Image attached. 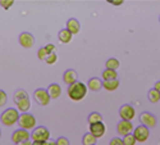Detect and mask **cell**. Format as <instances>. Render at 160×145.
<instances>
[{
  "instance_id": "cell-23",
  "label": "cell",
  "mask_w": 160,
  "mask_h": 145,
  "mask_svg": "<svg viewBox=\"0 0 160 145\" xmlns=\"http://www.w3.org/2000/svg\"><path fill=\"white\" fill-rule=\"evenodd\" d=\"M96 137L92 135V134H90V132H87V134H85L83 135V137H82V144L83 145H96Z\"/></svg>"
},
{
  "instance_id": "cell-11",
  "label": "cell",
  "mask_w": 160,
  "mask_h": 145,
  "mask_svg": "<svg viewBox=\"0 0 160 145\" xmlns=\"http://www.w3.org/2000/svg\"><path fill=\"white\" fill-rule=\"evenodd\" d=\"M30 139H31V134L28 132L27 130H23V128H18L12 135V140H13V142H14V144L21 142V141H26V140H30Z\"/></svg>"
},
{
  "instance_id": "cell-31",
  "label": "cell",
  "mask_w": 160,
  "mask_h": 145,
  "mask_svg": "<svg viewBox=\"0 0 160 145\" xmlns=\"http://www.w3.org/2000/svg\"><path fill=\"white\" fill-rule=\"evenodd\" d=\"M57 145H71V142L65 136H60L57 139Z\"/></svg>"
},
{
  "instance_id": "cell-39",
  "label": "cell",
  "mask_w": 160,
  "mask_h": 145,
  "mask_svg": "<svg viewBox=\"0 0 160 145\" xmlns=\"http://www.w3.org/2000/svg\"><path fill=\"white\" fill-rule=\"evenodd\" d=\"M0 137H2V130H0Z\"/></svg>"
},
{
  "instance_id": "cell-8",
  "label": "cell",
  "mask_w": 160,
  "mask_h": 145,
  "mask_svg": "<svg viewBox=\"0 0 160 145\" xmlns=\"http://www.w3.org/2000/svg\"><path fill=\"white\" fill-rule=\"evenodd\" d=\"M140 122L146 127L152 128L156 126V117L150 112H142L140 114Z\"/></svg>"
},
{
  "instance_id": "cell-38",
  "label": "cell",
  "mask_w": 160,
  "mask_h": 145,
  "mask_svg": "<svg viewBox=\"0 0 160 145\" xmlns=\"http://www.w3.org/2000/svg\"><path fill=\"white\" fill-rule=\"evenodd\" d=\"M32 145H44V142H40V141H32Z\"/></svg>"
},
{
  "instance_id": "cell-26",
  "label": "cell",
  "mask_w": 160,
  "mask_h": 145,
  "mask_svg": "<svg viewBox=\"0 0 160 145\" xmlns=\"http://www.w3.org/2000/svg\"><path fill=\"white\" fill-rule=\"evenodd\" d=\"M26 96H28L27 91H24L23 89L17 90L16 93H14V103H16V101H18V100H21V99H23V98H26Z\"/></svg>"
},
{
  "instance_id": "cell-25",
  "label": "cell",
  "mask_w": 160,
  "mask_h": 145,
  "mask_svg": "<svg viewBox=\"0 0 160 145\" xmlns=\"http://www.w3.org/2000/svg\"><path fill=\"white\" fill-rule=\"evenodd\" d=\"M122 140H123L124 145H136V142H137V140H136L135 136H133V134H128V135L123 136Z\"/></svg>"
},
{
  "instance_id": "cell-21",
  "label": "cell",
  "mask_w": 160,
  "mask_h": 145,
  "mask_svg": "<svg viewBox=\"0 0 160 145\" xmlns=\"http://www.w3.org/2000/svg\"><path fill=\"white\" fill-rule=\"evenodd\" d=\"M105 67L108 68V70L117 71L119 67H121V62H119L117 58H109L108 60L105 62Z\"/></svg>"
},
{
  "instance_id": "cell-15",
  "label": "cell",
  "mask_w": 160,
  "mask_h": 145,
  "mask_svg": "<svg viewBox=\"0 0 160 145\" xmlns=\"http://www.w3.org/2000/svg\"><path fill=\"white\" fill-rule=\"evenodd\" d=\"M63 81L65 85H72L74 82H77V72L74 70H67L63 75Z\"/></svg>"
},
{
  "instance_id": "cell-10",
  "label": "cell",
  "mask_w": 160,
  "mask_h": 145,
  "mask_svg": "<svg viewBox=\"0 0 160 145\" xmlns=\"http://www.w3.org/2000/svg\"><path fill=\"white\" fill-rule=\"evenodd\" d=\"M18 41L23 48L31 49L33 46V44H35V39H33L32 34H30V32H22L19 35V37H18Z\"/></svg>"
},
{
  "instance_id": "cell-16",
  "label": "cell",
  "mask_w": 160,
  "mask_h": 145,
  "mask_svg": "<svg viewBox=\"0 0 160 145\" xmlns=\"http://www.w3.org/2000/svg\"><path fill=\"white\" fill-rule=\"evenodd\" d=\"M48 93H49L51 99H58L62 95V87L58 84H51L48 87Z\"/></svg>"
},
{
  "instance_id": "cell-27",
  "label": "cell",
  "mask_w": 160,
  "mask_h": 145,
  "mask_svg": "<svg viewBox=\"0 0 160 145\" xmlns=\"http://www.w3.org/2000/svg\"><path fill=\"white\" fill-rule=\"evenodd\" d=\"M48 55H49V53L46 51L45 46H44V48H40V49H38V51H37V57H38V59H40V60H46Z\"/></svg>"
},
{
  "instance_id": "cell-24",
  "label": "cell",
  "mask_w": 160,
  "mask_h": 145,
  "mask_svg": "<svg viewBox=\"0 0 160 145\" xmlns=\"http://www.w3.org/2000/svg\"><path fill=\"white\" fill-rule=\"evenodd\" d=\"M148 98L151 103H158L160 100V93L155 89H150L149 93H148Z\"/></svg>"
},
{
  "instance_id": "cell-22",
  "label": "cell",
  "mask_w": 160,
  "mask_h": 145,
  "mask_svg": "<svg viewBox=\"0 0 160 145\" xmlns=\"http://www.w3.org/2000/svg\"><path fill=\"white\" fill-rule=\"evenodd\" d=\"M87 121H88V123H90V125L102 122V116H101L99 112H92V113H90V114H88Z\"/></svg>"
},
{
  "instance_id": "cell-17",
  "label": "cell",
  "mask_w": 160,
  "mask_h": 145,
  "mask_svg": "<svg viewBox=\"0 0 160 145\" xmlns=\"http://www.w3.org/2000/svg\"><path fill=\"white\" fill-rule=\"evenodd\" d=\"M87 89H90L91 91H99V90L102 89V81L100 80L99 77H92V78L88 80Z\"/></svg>"
},
{
  "instance_id": "cell-9",
  "label": "cell",
  "mask_w": 160,
  "mask_h": 145,
  "mask_svg": "<svg viewBox=\"0 0 160 145\" xmlns=\"http://www.w3.org/2000/svg\"><path fill=\"white\" fill-rule=\"evenodd\" d=\"M133 130H135V127H133L132 121H123L122 120L117 125V131H118V134L121 136H126L128 134H132Z\"/></svg>"
},
{
  "instance_id": "cell-30",
  "label": "cell",
  "mask_w": 160,
  "mask_h": 145,
  "mask_svg": "<svg viewBox=\"0 0 160 145\" xmlns=\"http://www.w3.org/2000/svg\"><path fill=\"white\" fill-rule=\"evenodd\" d=\"M57 60H58V55L55 54V53H51V54L48 55V58H46L45 62H46L48 64H55Z\"/></svg>"
},
{
  "instance_id": "cell-34",
  "label": "cell",
  "mask_w": 160,
  "mask_h": 145,
  "mask_svg": "<svg viewBox=\"0 0 160 145\" xmlns=\"http://www.w3.org/2000/svg\"><path fill=\"white\" fill-rule=\"evenodd\" d=\"M45 49H46V51L49 53V54H51V53H54V50H55V45L54 44H48L45 46Z\"/></svg>"
},
{
  "instance_id": "cell-14",
  "label": "cell",
  "mask_w": 160,
  "mask_h": 145,
  "mask_svg": "<svg viewBox=\"0 0 160 145\" xmlns=\"http://www.w3.org/2000/svg\"><path fill=\"white\" fill-rule=\"evenodd\" d=\"M16 104H17V109L19 112L28 113V111L31 108V99H30V96H26V98L18 100V101H16Z\"/></svg>"
},
{
  "instance_id": "cell-36",
  "label": "cell",
  "mask_w": 160,
  "mask_h": 145,
  "mask_svg": "<svg viewBox=\"0 0 160 145\" xmlns=\"http://www.w3.org/2000/svg\"><path fill=\"white\" fill-rule=\"evenodd\" d=\"M44 145H57V141H54V140H48V141L44 142Z\"/></svg>"
},
{
  "instance_id": "cell-18",
  "label": "cell",
  "mask_w": 160,
  "mask_h": 145,
  "mask_svg": "<svg viewBox=\"0 0 160 145\" xmlns=\"http://www.w3.org/2000/svg\"><path fill=\"white\" fill-rule=\"evenodd\" d=\"M58 37H59V41H60L62 44H69V43L72 41L73 35H72L68 30H67V28H63V30L59 31Z\"/></svg>"
},
{
  "instance_id": "cell-35",
  "label": "cell",
  "mask_w": 160,
  "mask_h": 145,
  "mask_svg": "<svg viewBox=\"0 0 160 145\" xmlns=\"http://www.w3.org/2000/svg\"><path fill=\"white\" fill-rule=\"evenodd\" d=\"M14 145H32V141L31 140H26V141H21V142H17Z\"/></svg>"
},
{
  "instance_id": "cell-40",
  "label": "cell",
  "mask_w": 160,
  "mask_h": 145,
  "mask_svg": "<svg viewBox=\"0 0 160 145\" xmlns=\"http://www.w3.org/2000/svg\"><path fill=\"white\" fill-rule=\"evenodd\" d=\"M159 22H160V16H159Z\"/></svg>"
},
{
  "instance_id": "cell-33",
  "label": "cell",
  "mask_w": 160,
  "mask_h": 145,
  "mask_svg": "<svg viewBox=\"0 0 160 145\" xmlns=\"http://www.w3.org/2000/svg\"><path fill=\"white\" fill-rule=\"evenodd\" d=\"M108 3H109V4H112V5L119 7V5H122L124 2H123V0H108Z\"/></svg>"
},
{
  "instance_id": "cell-3",
  "label": "cell",
  "mask_w": 160,
  "mask_h": 145,
  "mask_svg": "<svg viewBox=\"0 0 160 145\" xmlns=\"http://www.w3.org/2000/svg\"><path fill=\"white\" fill-rule=\"evenodd\" d=\"M18 125L23 130H33L37 125V121H36V117L31 113H22L19 116V120H18Z\"/></svg>"
},
{
  "instance_id": "cell-37",
  "label": "cell",
  "mask_w": 160,
  "mask_h": 145,
  "mask_svg": "<svg viewBox=\"0 0 160 145\" xmlns=\"http://www.w3.org/2000/svg\"><path fill=\"white\" fill-rule=\"evenodd\" d=\"M154 89H155V90H158L159 93H160V81H156V82H155V86H154Z\"/></svg>"
},
{
  "instance_id": "cell-7",
  "label": "cell",
  "mask_w": 160,
  "mask_h": 145,
  "mask_svg": "<svg viewBox=\"0 0 160 145\" xmlns=\"http://www.w3.org/2000/svg\"><path fill=\"white\" fill-rule=\"evenodd\" d=\"M136 116V111L135 108L129 104H123L121 108H119V117L122 118L123 121H132Z\"/></svg>"
},
{
  "instance_id": "cell-20",
  "label": "cell",
  "mask_w": 160,
  "mask_h": 145,
  "mask_svg": "<svg viewBox=\"0 0 160 145\" xmlns=\"http://www.w3.org/2000/svg\"><path fill=\"white\" fill-rule=\"evenodd\" d=\"M119 87V80H110V81H102V89L108 91H115Z\"/></svg>"
},
{
  "instance_id": "cell-5",
  "label": "cell",
  "mask_w": 160,
  "mask_h": 145,
  "mask_svg": "<svg viewBox=\"0 0 160 145\" xmlns=\"http://www.w3.org/2000/svg\"><path fill=\"white\" fill-rule=\"evenodd\" d=\"M132 134H133V136L136 137V140L138 142H145V141H148V139L150 136V130H149V127L141 125V126L135 127V130H133Z\"/></svg>"
},
{
  "instance_id": "cell-19",
  "label": "cell",
  "mask_w": 160,
  "mask_h": 145,
  "mask_svg": "<svg viewBox=\"0 0 160 145\" xmlns=\"http://www.w3.org/2000/svg\"><path fill=\"white\" fill-rule=\"evenodd\" d=\"M101 77H102V80L104 81H110V80H117L118 78V73L117 71H113V70H108V68H105L101 73Z\"/></svg>"
},
{
  "instance_id": "cell-6",
  "label": "cell",
  "mask_w": 160,
  "mask_h": 145,
  "mask_svg": "<svg viewBox=\"0 0 160 145\" xmlns=\"http://www.w3.org/2000/svg\"><path fill=\"white\" fill-rule=\"evenodd\" d=\"M33 98H35V100L40 105H42V107H45V105H49V103L51 100V98H50V95L48 93V90H45V89H37V90H35Z\"/></svg>"
},
{
  "instance_id": "cell-32",
  "label": "cell",
  "mask_w": 160,
  "mask_h": 145,
  "mask_svg": "<svg viewBox=\"0 0 160 145\" xmlns=\"http://www.w3.org/2000/svg\"><path fill=\"white\" fill-rule=\"evenodd\" d=\"M109 145H124V144H123V140L121 137H113L110 140Z\"/></svg>"
},
{
  "instance_id": "cell-28",
  "label": "cell",
  "mask_w": 160,
  "mask_h": 145,
  "mask_svg": "<svg viewBox=\"0 0 160 145\" xmlns=\"http://www.w3.org/2000/svg\"><path fill=\"white\" fill-rule=\"evenodd\" d=\"M14 0H0V7L4 9H9L10 7L14 5Z\"/></svg>"
},
{
  "instance_id": "cell-12",
  "label": "cell",
  "mask_w": 160,
  "mask_h": 145,
  "mask_svg": "<svg viewBox=\"0 0 160 145\" xmlns=\"http://www.w3.org/2000/svg\"><path fill=\"white\" fill-rule=\"evenodd\" d=\"M105 131H106V127H105V125L102 122L90 125V134H92L96 139L102 137L105 135Z\"/></svg>"
},
{
  "instance_id": "cell-2",
  "label": "cell",
  "mask_w": 160,
  "mask_h": 145,
  "mask_svg": "<svg viewBox=\"0 0 160 145\" xmlns=\"http://www.w3.org/2000/svg\"><path fill=\"white\" fill-rule=\"evenodd\" d=\"M19 113H18V109L16 108H8L7 111H4L2 113V116H0V121H2V123L4 126H14L18 120H19Z\"/></svg>"
},
{
  "instance_id": "cell-13",
  "label": "cell",
  "mask_w": 160,
  "mask_h": 145,
  "mask_svg": "<svg viewBox=\"0 0 160 145\" xmlns=\"http://www.w3.org/2000/svg\"><path fill=\"white\" fill-rule=\"evenodd\" d=\"M65 28L68 30L72 35H76V34L79 32V30H81V23H79V21L76 19V18H71V19L67 21V27Z\"/></svg>"
},
{
  "instance_id": "cell-4",
  "label": "cell",
  "mask_w": 160,
  "mask_h": 145,
  "mask_svg": "<svg viewBox=\"0 0 160 145\" xmlns=\"http://www.w3.org/2000/svg\"><path fill=\"white\" fill-rule=\"evenodd\" d=\"M31 139L32 141H40V142H45L50 140V131L45 126H38L35 127L31 132Z\"/></svg>"
},
{
  "instance_id": "cell-29",
  "label": "cell",
  "mask_w": 160,
  "mask_h": 145,
  "mask_svg": "<svg viewBox=\"0 0 160 145\" xmlns=\"http://www.w3.org/2000/svg\"><path fill=\"white\" fill-rule=\"evenodd\" d=\"M8 101V95L4 90H0V107H4Z\"/></svg>"
},
{
  "instance_id": "cell-1",
  "label": "cell",
  "mask_w": 160,
  "mask_h": 145,
  "mask_svg": "<svg viewBox=\"0 0 160 145\" xmlns=\"http://www.w3.org/2000/svg\"><path fill=\"white\" fill-rule=\"evenodd\" d=\"M67 94H68V98L71 100L81 101L87 94V85H85L81 81H77V82L68 86V89H67Z\"/></svg>"
}]
</instances>
